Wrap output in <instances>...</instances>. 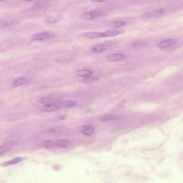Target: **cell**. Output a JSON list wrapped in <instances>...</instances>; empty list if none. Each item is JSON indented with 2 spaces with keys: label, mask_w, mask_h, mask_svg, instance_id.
<instances>
[{
  "label": "cell",
  "mask_w": 183,
  "mask_h": 183,
  "mask_svg": "<svg viewBox=\"0 0 183 183\" xmlns=\"http://www.w3.org/2000/svg\"><path fill=\"white\" fill-rule=\"evenodd\" d=\"M55 36V34L53 33L45 32L34 34L32 39L35 41H42L52 39Z\"/></svg>",
  "instance_id": "obj_1"
},
{
  "label": "cell",
  "mask_w": 183,
  "mask_h": 183,
  "mask_svg": "<svg viewBox=\"0 0 183 183\" xmlns=\"http://www.w3.org/2000/svg\"><path fill=\"white\" fill-rule=\"evenodd\" d=\"M103 14L102 12L99 11H90L84 13L82 17L86 20H92L102 17Z\"/></svg>",
  "instance_id": "obj_2"
},
{
  "label": "cell",
  "mask_w": 183,
  "mask_h": 183,
  "mask_svg": "<svg viewBox=\"0 0 183 183\" xmlns=\"http://www.w3.org/2000/svg\"><path fill=\"white\" fill-rule=\"evenodd\" d=\"M60 101V100H59L57 102L53 104L43 105L42 107V109L44 111L51 112L61 109L59 104V102Z\"/></svg>",
  "instance_id": "obj_3"
},
{
  "label": "cell",
  "mask_w": 183,
  "mask_h": 183,
  "mask_svg": "<svg viewBox=\"0 0 183 183\" xmlns=\"http://www.w3.org/2000/svg\"><path fill=\"white\" fill-rule=\"evenodd\" d=\"M107 58L109 61H121L125 60L126 59V57L122 54H114L108 55Z\"/></svg>",
  "instance_id": "obj_4"
},
{
  "label": "cell",
  "mask_w": 183,
  "mask_h": 183,
  "mask_svg": "<svg viewBox=\"0 0 183 183\" xmlns=\"http://www.w3.org/2000/svg\"><path fill=\"white\" fill-rule=\"evenodd\" d=\"M82 36L86 38L95 39L103 37V32H90L84 33Z\"/></svg>",
  "instance_id": "obj_5"
},
{
  "label": "cell",
  "mask_w": 183,
  "mask_h": 183,
  "mask_svg": "<svg viewBox=\"0 0 183 183\" xmlns=\"http://www.w3.org/2000/svg\"><path fill=\"white\" fill-rule=\"evenodd\" d=\"M59 100L52 97H46L39 98L38 102L44 105L53 104L58 101Z\"/></svg>",
  "instance_id": "obj_6"
},
{
  "label": "cell",
  "mask_w": 183,
  "mask_h": 183,
  "mask_svg": "<svg viewBox=\"0 0 183 183\" xmlns=\"http://www.w3.org/2000/svg\"><path fill=\"white\" fill-rule=\"evenodd\" d=\"M124 31L121 30L111 29L103 32V37H112L118 36L124 33Z\"/></svg>",
  "instance_id": "obj_7"
},
{
  "label": "cell",
  "mask_w": 183,
  "mask_h": 183,
  "mask_svg": "<svg viewBox=\"0 0 183 183\" xmlns=\"http://www.w3.org/2000/svg\"><path fill=\"white\" fill-rule=\"evenodd\" d=\"M64 18L62 15H57L48 17L46 20V23L52 24L59 22L62 21Z\"/></svg>",
  "instance_id": "obj_8"
},
{
  "label": "cell",
  "mask_w": 183,
  "mask_h": 183,
  "mask_svg": "<svg viewBox=\"0 0 183 183\" xmlns=\"http://www.w3.org/2000/svg\"><path fill=\"white\" fill-rule=\"evenodd\" d=\"M30 81L25 78H20L14 79L13 81V87H19L28 84L29 83Z\"/></svg>",
  "instance_id": "obj_9"
},
{
  "label": "cell",
  "mask_w": 183,
  "mask_h": 183,
  "mask_svg": "<svg viewBox=\"0 0 183 183\" xmlns=\"http://www.w3.org/2000/svg\"><path fill=\"white\" fill-rule=\"evenodd\" d=\"M175 42L173 39H167L161 42L158 45V47L160 48H166L171 47L174 45Z\"/></svg>",
  "instance_id": "obj_10"
},
{
  "label": "cell",
  "mask_w": 183,
  "mask_h": 183,
  "mask_svg": "<svg viewBox=\"0 0 183 183\" xmlns=\"http://www.w3.org/2000/svg\"><path fill=\"white\" fill-rule=\"evenodd\" d=\"M55 146L67 148L69 147L70 142V141L66 140H58L54 141Z\"/></svg>",
  "instance_id": "obj_11"
},
{
  "label": "cell",
  "mask_w": 183,
  "mask_h": 183,
  "mask_svg": "<svg viewBox=\"0 0 183 183\" xmlns=\"http://www.w3.org/2000/svg\"><path fill=\"white\" fill-rule=\"evenodd\" d=\"M109 46L104 44L95 45L92 47V50L95 53H101L106 51L109 48Z\"/></svg>",
  "instance_id": "obj_12"
},
{
  "label": "cell",
  "mask_w": 183,
  "mask_h": 183,
  "mask_svg": "<svg viewBox=\"0 0 183 183\" xmlns=\"http://www.w3.org/2000/svg\"><path fill=\"white\" fill-rule=\"evenodd\" d=\"M94 131V128L90 125H85L82 127L81 129L82 133L86 136L91 135L93 133Z\"/></svg>",
  "instance_id": "obj_13"
},
{
  "label": "cell",
  "mask_w": 183,
  "mask_h": 183,
  "mask_svg": "<svg viewBox=\"0 0 183 183\" xmlns=\"http://www.w3.org/2000/svg\"><path fill=\"white\" fill-rule=\"evenodd\" d=\"M22 160L23 159L21 157H16L11 160L2 163L1 166L3 167H7L10 166V165L17 164Z\"/></svg>",
  "instance_id": "obj_14"
},
{
  "label": "cell",
  "mask_w": 183,
  "mask_h": 183,
  "mask_svg": "<svg viewBox=\"0 0 183 183\" xmlns=\"http://www.w3.org/2000/svg\"><path fill=\"white\" fill-rule=\"evenodd\" d=\"M92 74L93 73L91 70L87 69L78 70L76 72L77 76L81 77H85V78L91 76Z\"/></svg>",
  "instance_id": "obj_15"
},
{
  "label": "cell",
  "mask_w": 183,
  "mask_h": 183,
  "mask_svg": "<svg viewBox=\"0 0 183 183\" xmlns=\"http://www.w3.org/2000/svg\"><path fill=\"white\" fill-rule=\"evenodd\" d=\"M120 117L114 115H106L103 116L100 118L101 120L106 122L111 121H115L119 120Z\"/></svg>",
  "instance_id": "obj_16"
},
{
  "label": "cell",
  "mask_w": 183,
  "mask_h": 183,
  "mask_svg": "<svg viewBox=\"0 0 183 183\" xmlns=\"http://www.w3.org/2000/svg\"><path fill=\"white\" fill-rule=\"evenodd\" d=\"M97 79V78H96V77H91V76L86 77V78L84 79L83 82L84 83L86 84L91 83L96 81Z\"/></svg>",
  "instance_id": "obj_17"
},
{
  "label": "cell",
  "mask_w": 183,
  "mask_h": 183,
  "mask_svg": "<svg viewBox=\"0 0 183 183\" xmlns=\"http://www.w3.org/2000/svg\"><path fill=\"white\" fill-rule=\"evenodd\" d=\"M164 8H160L157 9L153 13L152 15L154 17H158L162 15L165 12Z\"/></svg>",
  "instance_id": "obj_18"
},
{
  "label": "cell",
  "mask_w": 183,
  "mask_h": 183,
  "mask_svg": "<svg viewBox=\"0 0 183 183\" xmlns=\"http://www.w3.org/2000/svg\"><path fill=\"white\" fill-rule=\"evenodd\" d=\"M44 146L46 148L50 149L55 147L54 141H48L44 143Z\"/></svg>",
  "instance_id": "obj_19"
},
{
  "label": "cell",
  "mask_w": 183,
  "mask_h": 183,
  "mask_svg": "<svg viewBox=\"0 0 183 183\" xmlns=\"http://www.w3.org/2000/svg\"><path fill=\"white\" fill-rule=\"evenodd\" d=\"M114 27L116 28L122 27L126 25V23L123 21H116L113 23Z\"/></svg>",
  "instance_id": "obj_20"
},
{
  "label": "cell",
  "mask_w": 183,
  "mask_h": 183,
  "mask_svg": "<svg viewBox=\"0 0 183 183\" xmlns=\"http://www.w3.org/2000/svg\"><path fill=\"white\" fill-rule=\"evenodd\" d=\"M9 148L5 146H0V156L4 155L9 150Z\"/></svg>",
  "instance_id": "obj_21"
},
{
  "label": "cell",
  "mask_w": 183,
  "mask_h": 183,
  "mask_svg": "<svg viewBox=\"0 0 183 183\" xmlns=\"http://www.w3.org/2000/svg\"><path fill=\"white\" fill-rule=\"evenodd\" d=\"M106 1H107V0H92V1L95 2H97V3H99V2H105Z\"/></svg>",
  "instance_id": "obj_22"
},
{
  "label": "cell",
  "mask_w": 183,
  "mask_h": 183,
  "mask_svg": "<svg viewBox=\"0 0 183 183\" xmlns=\"http://www.w3.org/2000/svg\"><path fill=\"white\" fill-rule=\"evenodd\" d=\"M26 1H28V2H31V1H34V0H26Z\"/></svg>",
  "instance_id": "obj_23"
},
{
  "label": "cell",
  "mask_w": 183,
  "mask_h": 183,
  "mask_svg": "<svg viewBox=\"0 0 183 183\" xmlns=\"http://www.w3.org/2000/svg\"><path fill=\"white\" fill-rule=\"evenodd\" d=\"M3 1V0H0V2Z\"/></svg>",
  "instance_id": "obj_24"
}]
</instances>
